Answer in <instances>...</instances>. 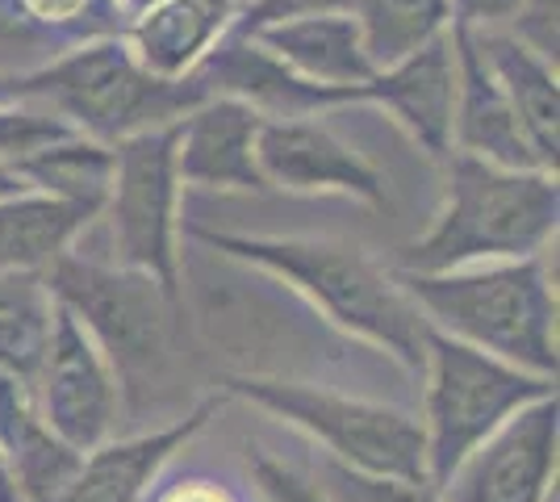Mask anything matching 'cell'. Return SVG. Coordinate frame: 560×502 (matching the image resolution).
I'll use <instances>...</instances> for the list:
<instances>
[{
    "mask_svg": "<svg viewBox=\"0 0 560 502\" xmlns=\"http://www.w3.org/2000/svg\"><path fill=\"white\" fill-rule=\"evenodd\" d=\"M557 231V185L544 172L456 155L447 201L431 231L406 247V272H452L468 260L532 256Z\"/></svg>",
    "mask_w": 560,
    "mask_h": 502,
    "instance_id": "6da1fadb",
    "label": "cell"
},
{
    "mask_svg": "<svg viewBox=\"0 0 560 502\" xmlns=\"http://www.w3.org/2000/svg\"><path fill=\"white\" fill-rule=\"evenodd\" d=\"M192 235L210 243L213 252L256 260L289 277L339 327L369 335L373 343L389 348L406 364L419 369L427 360V335H431L427 318L360 247L327 240H234V235H213V231H192Z\"/></svg>",
    "mask_w": 560,
    "mask_h": 502,
    "instance_id": "7a4b0ae2",
    "label": "cell"
},
{
    "mask_svg": "<svg viewBox=\"0 0 560 502\" xmlns=\"http://www.w3.org/2000/svg\"><path fill=\"white\" fill-rule=\"evenodd\" d=\"M406 285L415 306L460 335V343L539 377L557 373V297L544 260L493 264L481 272H410Z\"/></svg>",
    "mask_w": 560,
    "mask_h": 502,
    "instance_id": "3957f363",
    "label": "cell"
},
{
    "mask_svg": "<svg viewBox=\"0 0 560 502\" xmlns=\"http://www.w3.org/2000/svg\"><path fill=\"white\" fill-rule=\"evenodd\" d=\"M431 385H427V478L444 486L452 469L465 460L486 435L502 428L518 407L548 398L544 377H527L514 364L486 357L481 348L427 335Z\"/></svg>",
    "mask_w": 560,
    "mask_h": 502,
    "instance_id": "277c9868",
    "label": "cell"
},
{
    "mask_svg": "<svg viewBox=\"0 0 560 502\" xmlns=\"http://www.w3.org/2000/svg\"><path fill=\"white\" fill-rule=\"evenodd\" d=\"M50 293L75 314V323H84L121 382L139 385L160 377L172 352V311L167 289L155 277L59 256L50 264Z\"/></svg>",
    "mask_w": 560,
    "mask_h": 502,
    "instance_id": "5b68a950",
    "label": "cell"
},
{
    "mask_svg": "<svg viewBox=\"0 0 560 502\" xmlns=\"http://www.w3.org/2000/svg\"><path fill=\"white\" fill-rule=\"evenodd\" d=\"M18 89L30 96H47L50 105H59L80 126L109 139L180 121L206 101V89L197 80H160L142 72L139 59L114 43L75 50L71 59Z\"/></svg>",
    "mask_w": 560,
    "mask_h": 502,
    "instance_id": "8992f818",
    "label": "cell"
},
{
    "mask_svg": "<svg viewBox=\"0 0 560 502\" xmlns=\"http://www.w3.org/2000/svg\"><path fill=\"white\" fill-rule=\"evenodd\" d=\"M231 385L234 394L252 398L256 407L272 410L280 419H289L293 428L318 435L330 453L360 474L419 481V486L427 478L422 428L401 410L327 394L314 385L268 382V377H238Z\"/></svg>",
    "mask_w": 560,
    "mask_h": 502,
    "instance_id": "52a82bcc",
    "label": "cell"
},
{
    "mask_svg": "<svg viewBox=\"0 0 560 502\" xmlns=\"http://www.w3.org/2000/svg\"><path fill=\"white\" fill-rule=\"evenodd\" d=\"M176 143L180 121L126 139L114 155V185L105 197L126 260L167 293L176 289Z\"/></svg>",
    "mask_w": 560,
    "mask_h": 502,
    "instance_id": "ba28073f",
    "label": "cell"
},
{
    "mask_svg": "<svg viewBox=\"0 0 560 502\" xmlns=\"http://www.w3.org/2000/svg\"><path fill=\"white\" fill-rule=\"evenodd\" d=\"M557 469V398L506 419L440 486L447 502H544Z\"/></svg>",
    "mask_w": 560,
    "mask_h": 502,
    "instance_id": "9c48e42d",
    "label": "cell"
},
{
    "mask_svg": "<svg viewBox=\"0 0 560 502\" xmlns=\"http://www.w3.org/2000/svg\"><path fill=\"white\" fill-rule=\"evenodd\" d=\"M34 382L43 385V423L71 453L101 444L114 428L117 389L109 364L71 311H55L47 357Z\"/></svg>",
    "mask_w": 560,
    "mask_h": 502,
    "instance_id": "30bf717a",
    "label": "cell"
},
{
    "mask_svg": "<svg viewBox=\"0 0 560 502\" xmlns=\"http://www.w3.org/2000/svg\"><path fill=\"white\" fill-rule=\"evenodd\" d=\"M256 164L268 185L293 192H351L381 201V176L318 121H259Z\"/></svg>",
    "mask_w": 560,
    "mask_h": 502,
    "instance_id": "8fae6325",
    "label": "cell"
},
{
    "mask_svg": "<svg viewBox=\"0 0 560 502\" xmlns=\"http://www.w3.org/2000/svg\"><path fill=\"white\" fill-rule=\"evenodd\" d=\"M259 114L247 101H210L180 118L176 176L201 189H268L256 164Z\"/></svg>",
    "mask_w": 560,
    "mask_h": 502,
    "instance_id": "7c38bea8",
    "label": "cell"
},
{
    "mask_svg": "<svg viewBox=\"0 0 560 502\" xmlns=\"http://www.w3.org/2000/svg\"><path fill=\"white\" fill-rule=\"evenodd\" d=\"M364 93L389 105L397 121L419 139L431 155L452 147V114H456V50L447 38L422 43L385 75H373Z\"/></svg>",
    "mask_w": 560,
    "mask_h": 502,
    "instance_id": "4fadbf2b",
    "label": "cell"
},
{
    "mask_svg": "<svg viewBox=\"0 0 560 502\" xmlns=\"http://www.w3.org/2000/svg\"><path fill=\"white\" fill-rule=\"evenodd\" d=\"M452 135L460 139L465 155H477L498 167H523L532 172L536 155L514 121L506 96L493 80L490 63L481 59L472 30L456 34V114H452Z\"/></svg>",
    "mask_w": 560,
    "mask_h": 502,
    "instance_id": "5bb4252c",
    "label": "cell"
},
{
    "mask_svg": "<svg viewBox=\"0 0 560 502\" xmlns=\"http://www.w3.org/2000/svg\"><path fill=\"white\" fill-rule=\"evenodd\" d=\"M252 38L277 55L284 68L323 84V89H348L364 93V84L376 75V68L364 55L360 25L355 17L327 13V17H298V22H277L252 30Z\"/></svg>",
    "mask_w": 560,
    "mask_h": 502,
    "instance_id": "9a60e30c",
    "label": "cell"
},
{
    "mask_svg": "<svg viewBox=\"0 0 560 502\" xmlns=\"http://www.w3.org/2000/svg\"><path fill=\"white\" fill-rule=\"evenodd\" d=\"M477 50L490 63L493 80L506 96V105H511V114L518 121L527 147H532L536 164L557 167V68L544 63L539 55H532L518 38L493 34V30H486L477 38Z\"/></svg>",
    "mask_w": 560,
    "mask_h": 502,
    "instance_id": "2e32d148",
    "label": "cell"
},
{
    "mask_svg": "<svg viewBox=\"0 0 560 502\" xmlns=\"http://www.w3.org/2000/svg\"><path fill=\"white\" fill-rule=\"evenodd\" d=\"M197 84H201V89H206V84H218V89L234 93V101L247 96L252 105H268V109H277L284 118H293L298 109H314V105H323V101L348 96V89L310 84L305 75H298L293 68H284L277 55L243 47V43L213 50L210 59H206V68H201V75H197Z\"/></svg>",
    "mask_w": 560,
    "mask_h": 502,
    "instance_id": "e0dca14e",
    "label": "cell"
},
{
    "mask_svg": "<svg viewBox=\"0 0 560 502\" xmlns=\"http://www.w3.org/2000/svg\"><path fill=\"white\" fill-rule=\"evenodd\" d=\"M201 419H206V410L192 415L180 428H167L160 435H142V440L96 453L89 465L75 469V478L63 486V494L55 502H135L147 478L201 428Z\"/></svg>",
    "mask_w": 560,
    "mask_h": 502,
    "instance_id": "ac0fdd59",
    "label": "cell"
},
{
    "mask_svg": "<svg viewBox=\"0 0 560 502\" xmlns=\"http://www.w3.org/2000/svg\"><path fill=\"white\" fill-rule=\"evenodd\" d=\"M231 17V0H164L135 30L139 68L160 80H176L210 47V38Z\"/></svg>",
    "mask_w": 560,
    "mask_h": 502,
    "instance_id": "d6986e66",
    "label": "cell"
},
{
    "mask_svg": "<svg viewBox=\"0 0 560 502\" xmlns=\"http://www.w3.org/2000/svg\"><path fill=\"white\" fill-rule=\"evenodd\" d=\"M89 222V210L59 197L0 201V272H34L63 256L68 240Z\"/></svg>",
    "mask_w": 560,
    "mask_h": 502,
    "instance_id": "ffe728a7",
    "label": "cell"
},
{
    "mask_svg": "<svg viewBox=\"0 0 560 502\" xmlns=\"http://www.w3.org/2000/svg\"><path fill=\"white\" fill-rule=\"evenodd\" d=\"M50 327V289L30 272H0V364L22 382H34L47 357Z\"/></svg>",
    "mask_w": 560,
    "mask_h": 502,
    "instance_id": "44dd1931",
    "label": "cell"
},
{
    "mask_svg": "<svg viewBox=\"0 0 560 502\" xmlns=\"http://www.w3.org/2000/svg\"><path fill=\"white\" fill-rule=\"evenodd\" d=\"M360 43L373 68H394L422 43L440 38L447 0H351Z\"/></svg>",
    "mask_w": 560,
    "mask_h": 502,
    "instance_id": "7402d4cb",
    "label": "cell"
},
{
    "mask_svg": "<svg viewBox=\"0 0 560 502\" xmlns=\"http://www.w3.org/2000/svg\"><path fill=\"white\" fill-rule=\"evenodd\" d=\"M22 176L38 180L43 189H50L59 201H71L80 210H101L109 185H114V155L105 147L93 143H55L38 155H30L22 164H13Z\"/></svg>",
    "mask_w": 560,
    "mask_h": 502,
    "instance_id": "603a6c76",
    "label": "cell"
},
{
    "mask_svg": "<svg viewBox=\"0 0 560 502\" xmlns=\"http://www.w3.org/2000/svg\"><path fill=\"white\" fill-rule=\"evenodd\" d=\"M323 499L327 502H435L419 481L376 478L351 465H323Z\"/></svg>",
    "mask_w": 560,
    "mask_h": 502,
    "instance_id": "cb8c5ba5",
    "label": "cell"
},
{
    "mask_svg": "<svg viewBox=\"0 0 560 502\" xmlns=\"http://www.w3.org/2000/svg\"><path fill=\"white\" fill-rule=\"evenodd\" d=\"M71 126L50 109H0V160L22 164L55 143H68Z\"/></svg>",
    "mask_w": 560,
    "mask_h": 502,
    "instance_id": "d4e9b609",
    "label": "cell"
},
{
    "mask_svg": "<svg viewBox=\"0 0 560 502\" xmlns=\"http://www.w3.org/2000/svg\"><path fill=\"white\" fill-rule=\"evenodd\" d=\"M511 22L518 30V43L557 68V0H523Z\"/></svg>",
    "mask_w": 560,
    "mask_h": 502,
    "instance_id": "484cf974",
    "label": "cell"
},
{
    "mask_svg": "<svg viewBox=\"0 0 560 502\" xmlns=\"http://www.w3.org/2000/svg\"><path fill=\"white\" fill-rule=\"evenodd\" d=\"M351 0H256L252 17H247V34L259 25H277V22H298V17H327V13H348Z\"/></svg>",
    "mask_w": 560,
    "mask_h": 502,
    "instance_id": "4316f807",
    "label": "cell"
},
{
    "mask_svg": "<svg viewBox=\"0 0 560 502\" xmlns=\"http://www.w3.org/2000/svg\"><path fill=\"white\" fill-rule=\"evenodd\" d=\"M523 0H447V13L460 17V30L468 25H502L518 13Z\"/></svg>",
    "mask_w": 560,
    "mask_h": 502,
    "instance_id": "83f0119b",
    "label": "cell"
},
{
    "mask_svg": "<svg viewBox=\"0 0 560 502\" xmlns=\"http://www.w3.org/2000/svg\"><path fill=\"white\" fill-rule=\"evenodd\" d=\"M256 474H259V481H264V490L277 502H318V494H310L293 474H284V469L268 465V460H256Z\"/></svg>",
    "mask_w": 560,
    "mask_h": 502,
    "instance_id": "f1b7e54d",
    "label": "cell"
},
{
    "mask_svg": "<svg viewBox=\"0 0 560 502\" xmlns=\"http://www.w3.org/2000/svg\"><path fill=\"white\" fill-rule=\"evenodd\" d=\"M22 4L38 17H50V22H68L84 9V0H22Z\"/></svg>",
    "mask_w": 560,
    "mask_h": 502,
    "instance_id": "f546056e",
    "label": "cell"
},
{
    "mask_svg": "<svg viewBox=\"0 0 560 502\" xmlns=\"http://www.w3.org/2000/svg\"><path fill=\"white\" fill-rule=\"evenodd\" d=\"M25 189H30V185H25V176L18 172V167L0 164V201H9V197H22Z\"/></svg>",
    "mask_w": 560,
    "mask_h": 502,
    "instance_id": "4dcf8cb0",
    "label": "cell"
},
{
    "mask_svg": "<svg viewBox=\"0 0 560 502\" xmlns=\"http://www.w3.org/2000/svg\"><path fill=\"white\" fill-rule=\"evenodd\" d=\"M0 502H18V478L9 474L4 456H0Z\"/></svg>",
    "mask_w": 560,
    "mask_h": 502,
    "instance_id": "1f68e13d",
    "label": "cell"
},
{
    "mask_svg": "<svg viewBox=\"0 0 560 502\" xmlns=\"http://www.w3.org/2000/svg\"><path fill=\"white\" fill-rule=\"evenodd\" d=\"M167 502H226V499L213 494V490H180V494H172Z\"/></svg>",
    "mask_w": 560,
    "mask_h": 502,
    "instance_id": "d6a6232c",
    "label": "cell"
},
{
    "mask_svg": "<svg viewBox=\"0 0 560 502\" xmlns=\"http://www.w3.org/2000/svg\"><path fill=\"white\" fill-rule=\"evenodd\" d=\"M0 96H4V89H0Z\"/></svg>",
    "mask_w": 560,
    "mask_h": 502,
    "instance_id": "836d02e7",
    "label": "cell"
}]
</instances>
